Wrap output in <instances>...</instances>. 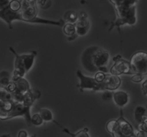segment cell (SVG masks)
<instances>
[{"instance_id": "obj_34", "label": "cell", "mask_w": 147, "mask_h": 137, "mask_svg": "<svg viewBox=\"0 0 147 137\" xmlns=\"http://www.w3.org/2000/svg\"><path fill=\"white\" fill-rule=\"evenodd\" d=\"M30 137H37L36 136V135H35V134H34V135H32V136H31Z\"/></svg>"}, {"instance_id": "obj_5", "label": "cell", "mask_w": 147, "mask_h": 137, "mask_svg": "<svg viewBox=\"0 0 147 137\" xmlns=\"http://www.w3.org/2000/svg\"><path fill=\"white\" fill-rule=\"evenodd\" d=\"M77 76L80 79V83L78 86L82 92L85 90H91L93 91H105L103 83L97 82L94 78L84 76L80 70H77Z\"/></svg>"}, {"instance_id": "obj_28", "label": "cell", "mask_w": 147, "mask_h": 137, "mask_svg": "<svg viewBox=\"0 0 147 137\" xmlns=\"http://www.w3.org/2000/svg\"><path fill=\"white\" fill-rule=\"evenodd\" d=\"M139 130L147 133V119H145L139 124Z\"/></svg>"}, {"instance_id": "obj_13", "label": "cell", "mask_w": 147, "mask_h": 137, "mask_svg": "<svg viewBox=\"0 0 147 137\" xmlns=\"http://www.w3.org/2000/svg\"><path fill=\"white\" fill-rule=\"evenodd\" d=\"M113 99L116 106L121 107V108L125 106L129 101L128 94L123 90H118L117 92L114 93Z\"/></svg>"}, {"instance_id": "obj_31", "label": "cell", "mask_w": 147, "mask_h": 137, "mask_svg": "<svg viewBox=\"0 0 147 137\" xmlns=\"http://www.w3.org/2000/svg\"><path fill=\"white\" fill-rule=\"evenodd\" d=\"M142 89H143V91H144V94L147 96V79L144 82L142 85Z\"/></svg>"}, {"instance_id": "obj_10", "label": "cell", "mask_w": 147, "mask_h": 137, "mask_svg": "<svg viewBox=\"0 0 147 137\" xmlns=\"http://www.w3.org/2000/svg\"><path fill=\"white\" fill-rule=\"evenodd\" d=\"M79 16V19L75 23L76 33L79 36L85 35L90 29V21L87 19V16L85 12H80Z\"/></svg>"}, {"instance_id": "obj_19", "label": "cell", "mask_w": 147, "mask_h": 137, "mask_svg": "<svg viewBox=\"0 0 147 137\" xmlns=\"http://www.w3.org/2000/svg\"><path fill=\"white\" fill-rule=\"evenodd\" d=\"M63 31L65 35H67L68 37L75 36L77 35L76 33V27L75 24H71V23H66L63 25Z\"/></svg>"}, {"instance_id": "obj_32", "label": "cell", "mask_w": 147, "mask_h": 137, "mask_svg": "<svg viewBox=\"0 0 147 137\" xmlns=\"http://www.w3.org/2000/svg\"><path fill=\"white\" fill-rule=\"evenodd\" d=\"M120 1H121V0H110V2L114 5V7L117 6V5L119 4Z\"/></svg>"}, {"instance_id": "obj_7", "label": "cell", "mask_w": 147, "mask_h": 137, "mask_svg": "<svg viewBox=\"0 0 147 137\" xmlns=\"http://www.w3.org/2000/svg\"><path fill=\"white\" fill-rule=\"evenodd\" d=\"M30 108L31 106L24 105L22 103L15 102L14 101L13 108L10 111L7 112L6 116L5 117L4 121L15 118V117L24 116L26 122L28 124H31V115H30Z\"/></svg>"}, {"instance_id": "obj_23", "label": "cell", "mask_w": 147, "mask_h": 137, "mask_svg": "<svg viewBox=\"0 0 147 137\" xmlns=\"http://www.w3.org/2000/svg\"><path fill=\"white\" fill-rule=\"evenodd\" d=\"M105 76H106L105 73L99 71L95 73L94 78H95V80H97V82H99V83H102V82L104 81L105 78Z\"/></svg>"}, {"instance_id": "obj_33", "label": "cell", "mask_w": 147, "mask_h": 137, "mask_svg": "<svg viewBox=\"0 0 147 137\" xmlns=\"http://www.w3.org/2000/svg\"><path fill=\"white\" fill-rule=\"evenodd\" d=\"M0 137H11V135L9 134H2V136H0Z\"/></svg>"}, {"instance_id": "obj_3", "label": "cell", "mask_w": 147, "mask_h": 137, "mask_svg": "<svg viewBox=\"0 0 147 137\" xmlns=\"http://www.w3.org/2000/svg\"><path fill=\"white\" fill-rule=\"evenodd\" d=\"M136 7H133L129 9H115L117 15V19L114 22H113L112 25L110 27L109 31L112 30L113 27H117L120 28V27L125 25H133L136 22Z\"/></svg>"}, {"instance_id": "obj_27", "label": "cell", "mask_w": 147, "mask_h": 137, "mask_svg": "<svg viewBox=\"0 0 147 137\" xmlns=\"http://www.w3.org/2000/svg\"><path fill=\"white\" fill-rule=\"evenodd\" d=\"M134 136L135 137H147V133L144 131L138 130V131H134Z\"/></svg>"}, {"instance_id": "obj_18", "label": "cell", "mask_w": 147, "mask_h": 137, "mask_svg": "<svg viewBox=\"0 0 147 137\" xmlns=\"http://www.w3.org/2000/svg\"><path fill=\"white\" fill-rule=\"evenodd\" d=\"M11 81L10 73L6 70L0 72V85L1 87L6 88L8 83Z\"/></svg>"}, {"instance_id": "obj_14", "label": "cell", "mask_w": 147, "mask_h": 137, "mask_svg": "<svg viewBox=\"0 0 147 137\" xmlns=\"http://www.w3.org/2000/svg\"><path fill=\"white\" fill-rule=\"evenodd\" d=\"M15 83L16 84V90H15V91L22 94V96L27 94L31 89L30 87L29 83L24 78L19 79L18 80L15 81Z\"/></svg>"}, {"instance_id": "obj_6", "label": "cell", "mask_w": 147, "mask_h": 137, "mask_svg": "<svg viewBox=\"0 0 147 137\" xmlns=\"http://www.w3.org/2000/svg\"><path fill=\"white\" fill-rule=\"evenodd\" d=\"M119 118L117 119L118 124H117L116 128L112 133L113 137H132L134 136V130L132 126L130 124L128 121L124 118L123 110L121 109L120 111Z\"/></svg>"}, {"instance_id": "obj_20", "label": "cell", "mask_w": 147, "mask_h": 137, "mask_svg": "<svg viewBox=\"0 0 147 137\" xmlns=\"http://www.w3.org/2000/svg\"><path fill=\"white\" fill-rule=\"evenodd\" d=\"M39 114L41 116L43 121H52L53 120V114L50 110L47 108H43L39 111Z\"/></svg>"}, {"instance_id": "obj_24", "label": "cell", "mask_w": 147, "mask_h": 137, "mask_svg": "<svg viewBox=\"0 0 147 137\" xmlns=\"http://www.w3.org/2000/svg\"><path fill=\"white\" fill-rule=\"evenodd\" d=\"M113 93L109 92V91H105L102 95V98L104 101H110L111 99H113Z\"/></svg>"}, {"instance_id": "obj_9", "label": "cell", "mask_w": 147, "mask_h": 137, "mask_svg": "<svg viewBox=\"0 0 147 137\" xmlns=\"http://www.w3.org/2000/svg\"><path fill=\"white\" fill-rule=\"evenodd\" d=\"M0 19H3L8 25L9 29H12V23L15 20L21 21L20 13L19 12H14L9 9V6L0 9Z\"/></svg>"}, {"instance_id": "obj_22", "label": "cell", "mask_w": 147, "mask_h": 137, "mask_svg": "<svg viewBox=\"0 0 147 137\" xmlns=\"http://www.w3.org/2000/svg\"><path fill=\"white\" fill-rule=\"evenodd\" d=\"M9 9L14 12H19L21 9V2H18L17 0H12L9 4Z\"/></svg>"}, {"instance_id": "obj_11", "label": "cell", "mask_w": 147, "mask_h": 137, "mask_svg": "<svg viewBox=\"0 0 147 137\" xmlns=\"http://www.w3.org/2000/svg\"><path fill=\"white\" fill-rule=\"evenodd\" d=\"M105 90H117L121 85V79L119 76L113 75H106L105 78L102 82Z\"/></svg>"}, {"instance_id": "obj_2", "label": "cell", "mask_w": 147, "mask_h": 137, "mask_svg": "<svg viewBox=\"0 0 147 137\" xmlns=\"http://www.w3.org/2000/svg\"><path fill=\"white\" fill-rule=\"evenodd\" d=\"M9 50L15 56V70L19 71L24 77L26 73H28L33 65L35 57L37 55V52L34 50L30 54L19 55L16 53L13 47H9Z\"/></svg>"}, {"instance_id": "obj_4", "label": "cell", "mask_w": 147, "mask_h": 137, "mask_svg": "<svg viewBox=\"0 0 147 137\" xmlns=\"http://www.w3.org/2000/svg\"><path fill=\"white\" fill-rule=\"evenodd\" d=\"M130 64L134 75L143 76L147 75V53L139 51L134 53L130 60Z\"/></svg>"}, {"instance_id": "obj_1", "label": "cell", "mask_w": 147, "mask_h": 137, "mask_svg": "<svg viewBox=\"0 0 147 137\" xmlns=\"http://www.w3.org/2000/svg\"><path fill=\"white\" fill-rule=\"evenodd\" d=\"M110 60V54L107 50L98 47L90 46L82 54L81 63L83 67L90 73H97L102 67H106Z\"/></svg>"}, {"instance_id": "obj_29", "label": "cell", "mask_w": 147, "mask_h": 137, "mask_svg": "<svg viewBox=\"0 0 147 137\" xmlns=\"http://www.w3.org/2000/svg\"><path fill=\"white\" fill-rule=\"evenodd\" d=\"M10 1L9 0H0V9H3L9 5Z\"/></svg>"}, {"instance_id": "obj_25", "label": "cell", "mask_w": 147, "mask_h": 137, "mask_svg": "<svg viewBox=\"0 0 147 137\" xmlns=\"http://www.w3.org/2000/svg\"><path fill=\"white\" fill-rule=\"evenodd\" d=\"M5 88H6L9 93L12 94V93H13L14 91H15V90H16V84H15V82L10 81L8 83V85L7 86V87Z\"/></svg>"}, {"instance_id": "obj_15", "label": "cell", "mask_w": 147, "mask_h": 137, "mask_svg": "<svg viewBox=\"0 0 147 137\" xmlns=\"http://www.w3.org/2000/svg\"><path fill=\"white\" fill-rule=\"evenodd\" d=\"M52 121H53L54 124H56V125L59 126L60 127L62 130H63V132L66 133V134H69V135H70L71 137H90V136H89V134H88V128H83V129L81 130V131H78V132L75 133V134H74V133L70 132V131H69L67 128H64L63 126H61V124H59V123L56 122L55 120H53Z\"/></svg>"}, {"instance_id": "obj_21", "label": "cell", "mask_w": 147, "mask_h": 137, "mask_svg": "<svg viewBox=\"0 0 147 137\" xmlns=\"http://www.w3.org/2000/svg\"><path fill=\"white\" fill-rule=\"evenodd\" d=\"M43 123V120L39 114H35L31 116V124L34 126H40Z\"/></svg>"}, {"instance_id": "obj_26", "label": "cell", "mask_w": 147, "mask_h": 137, "mask_svg": "<svg viewBox=\"0 0 147 137\" xmlns=\"http://www.w3.org/2000/svg\"><path fill=\"white\" fill-rule=\"evenodd\" d=\"M144 78V76H141V75L138 74H134V76H133L131 77V80L133 82H135V83H139Z\"/></svg>"}, {"instance_id": "obj_8", "label": "cell", "mask_w": 147, "mask_h": 137, "mask_svg": "<svg viewBox=\"0 0 147 137\" xmlns=\"http://www.w3.org/2000/svg\"><path fill=\"white\" fill-rule=\"evenodd\" d=\"M110 73L113 76H118L122 74L134 75V73L131 70L130 62L123 60L122 57L115 61L114 65L110 68Z\"/></svg>"}, {"instance_id": "obj_35", "label": "cell", "mask_w": 147, "mask_h": 137, "mask_svg": "<svg viewBox=\"0 0 147 137\" xmlns=\"http://www.w3.org/2000/svg\"><path fill=\"white\" fill-rule=\"evenodd\" d=\"M17 1H18V2H22L23 0H17Z\"/></svg>"}, {"instance_id": "obj_17", "label": "cell", "mask_w": 147, "mask_h": 137, "mask_svg": "<svg viewBox=\"0 0 147 137\" xmlns=\"http://www.w3.org/2000/svg\"><path fill=\"white\" fill-rule=\"evenodd\" d=\"M79 19L78 14L74 11H69L64 15V19L66 23L75 24Z\"/></svg>"}, {"instance_id": "obj_12", "label": "cell", "mask_w": 147, "mask_h": 137, "mask_svg": "<svg viewBox=\"0 0 147 137\" xmlns=\"http://www.w3.org/2000/svg\"><path fill=\"white\" fill-rule=\"evenodd\" d=\"M40 92L39 90L30 89L27 94H25L23 96L22 104H23L25 106H32L35 100L38 99V98H40Z\"/></svg>"}, {"instance_id": "obj_30", "label": "cell", "mask_w": 147, "mask_h": 137, "mask_svg": "<svg viewBox=\"0 0 147 137\" xmlns=\"http://www.w3.org/2000/svg\"><path fill=\"white\" fill-rule=\"evenodd\" d=\"M28 134L25 130H21L18 132V137H28Z\"/></svg>"}, {"instance_id": "obj_16", "label": "cell", "mask_w": 147, "mask_h": 137, "mask_svg": "<svg viewBox=\"0 0 147 137\" xmlns=\"http://www.w3.org/2000/svg\"><path fill=\"white\" fill-rule=\"evenodd\" d=\"M146 109L142 106H138L135 110V119L138 124H141L145 119L146 117L145 116Z\"/></svg>"}, {"instance_id": "obj_36", "label": "cell", "mask_w": 147, "mask_h": 137, "mask_svg": "<svg viewBox=\"0 0 147 137\" xmlns=\"http://www.w3.org/2000/svg\"><path fill=\"white\" fill-rule=\"evenodd\" d=\"M146 119H147V116H146Z\"/></svg>"}]
</instances>
